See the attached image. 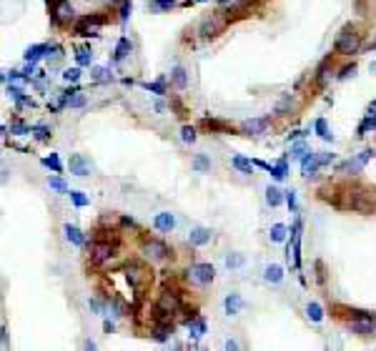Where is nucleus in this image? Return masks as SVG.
I'll use <instances>...</instances> for the list:
<instances>
[{
    "instance_id": "f257e3e1",
    "label": "nucleus",
    "mask_w": 376,
    "mask_h": 351,
    "mask_svg": "<svg viewBox=\"0 0 376 351\" xmlns=\"http://www.w3.org/2000/svg\"><path fill=\"white\" fill-rule=\"evenodd\" d=\"M356 51H359V33H354V28L346 25V28L339 33V38H336V53L351 56V53H356Z\"/></svg>"
},
{
    "instance_id": "f03ea898",
    "label": "nucleus",
    "mask_w": 376,
    "mask_h": 351,
    "mask_svg": "<svg viewBox=\"0 0 376 351\" xmlns=\"http://www.w3.org/2000/svg\"><path fill=\"white\" fill-rule=\"evenodd\" d=\"M213 276H216V269L211 264H196V266L188 269V279L193 283H198V286H208L213 281Z\"/></svg>"
},
{
    "instance_id": "7ed1b4c3",
    "label": "nucleus",
    "mask_w": 376,
    "mask_h": 351,
    "mask_svg": "<svg viewBox=\"0 0 376 351\" xmlns=\"http://www.w3.org/2000/svg\"><path fill=\"white\" fill-rule=\"evenodd\" d=\"M371 156H374V151H371V148H366V151H361L356 158H349L341 168H344L346 173H361V171H364V166L369 163V158H371Z\"/></svg>"
},
{
    "instance_id": "20e7f679",
    "label": "nucleus",
    "mask_w": 376,
    "mask_h": 351,
    "mask_svg": "<svg viewBox=\"0 0 376 351\" xmlns=\"http://www.w3.org/2000/svg\"><path fill=\"white\" fill-rule=\"evenodd\" d=\"M68 168H71L73 176H88V173L93 171V163H90L83 153H73L71 161H68Z\"/></svg>"
},
{
    "instance_id": "39448f33",
    "label": "nucleus",
    "mask_w": 376,
    "mask_h": 351,
    "mask_svg": "<svg viewBox=\"0 0 376 351\" xmlns=\"http://www.w3.org/2000/svg\"><path fill=\"white\" fill-rule=\"evenodd\" d=\"M143 251H146V256L155 259V261L168 259V246L160 243V241H146V243H143Z\"/></svg>"
},
{
    "instance_id": "423d86ee",
    "label": "nucleus",
    "mask_w": 376,
    "mask_h": 351,
    "mask_svg": "<svg viewBox=\"0 0 376 351\" xmlns=\"http://www.w3.org/2000/svg\"><path fill=\"white\" fill-rule=\"evenodd\" d=\"M376 324L371 316H359L356 321H351V331L354 334H359V336H369V334H374Z\"/></svg>"
},
{
    "instance_id": "0eeeda50",
    "label": "nucleus",
    "mask_w": 376,
    "mask_h": 351,
    "mask_svg": "<svg viewBox=\"0 0 376 351\" xmlns=\"http://www.w3.org/2000/svg\"><path fill=\"white\" fill-rule=\"evenodd\" d=\"M153 226H155L158 231H173V228H176V218H173V213H168V211H160V213H155V218H153Z\"/></svg>"
},
{
    "instance_id": "6e6552de",
    "label": "nucleus",
    "mask_w": 376,
    "mask_h": 351,
    "mask_svg": "<svg viewBox=\"0 0 376 351\" xmlns=\"http://www.w3.org/2000/svg\"><path fill=\"white\" fill-rule=\"evenodd\" d=\"M211 236H213L211 228H201V226H198V228H193V231L188 233V243H191V246H206V243L211 241Z\"/></svg>"
},
{
    "instance_id": "1a4fd4ad",
    "label": "nucleus",
    "mask_w": 376,
    "mask_h": 351,
    "mask_svg": "<svg viewBox=\"0 0 376 351\" xmlns=\"http://www.w3.org/2000/svg\"><path fill=\"white\" fill-rule=\"evenodd\" d=\"M241 128H243V133H253V136H258V133H263V131L268 128V118H251V121H246Z\"/></svg>"
},
{
    "instance_id": "9d476101",
    "label": "nucleus",
    "mask_w": 376,
    "mask_h": 351,
    "mask_svg": "<svg viewBox=\"0 0 376 351\" xmlns=\"http://www.w3.org/2000/svg\"><path fill=\"white\" fill-rule=\"evenodd\" d=\"M224 309L228 316H236L241 309H243V298H241V293H228L224 301Z\"/></svg>"
},
{
    "instance_id": "9b49d317",
    "label": "nucleus",
    "mask_w": 376,
    "mask_h": 351,
    "mask_svg": "<svg viewBox=\"0 0 376 351\" xmlns=\"http://www.w3.org/2000/svg\"><path fill=\"white\" fill-rule=\"evenodd\" d=\"M100 23H103L100 18H85L83 23H78L75 33H78V35H95V30H98Z\"/></svg>"
},
{
    "instance_id": "f8f14e48",
    "label": "nucleus",
    "mask_w": 376,
    "mask_h": 351,
    "mask_svg": "<svg viewBox=\"0 0 376 351\" xmlns=\"http://www.w3.org/2000/svg\"><path fill=\"white\" fill-rule=\"evenodd\" d=\"M63 231H66V238H68L71 243H75V246H85V236H83V231H80L78 226L66 223V226H63Z\"/></svg>"
},
{
    "instance_id": "ddd939ff",
    "label": "nucleus",
    "mask_w": 376,
    "mask_h": 351,
    "mask_svg": "<svg viewBox=\"0 0 376 351\" xmlns=\"http://www.w3.org/2000/svg\"><path fill=\"white\" fill-rule=\"evenodd\" d=\"M263 279L268 281V283H281V281H284V269H281L279 264H268V266L263 269Z\"/></svg>"
},
{
    "instance_id": "4468645a",
    "label": "nucleus",
    "mask_w": 376,
    "mask_h": 351,
    "mask_svg": "<svg viewBox=\"0 0 376 351\" xmlns=\"http://www.w3.org/2000/svg\"><path fill=\"white\" fill-rule=\"evenodd\" d=\"M71 18H73L71 3H68V0H61L58 8H56V23H66V20H71Z\"/></svg>"
},
{
    "instance_id": "2eb2a0df",
    "label": "nucleus",
    "mask_w": 376,
    "mask_h": 351,
    "mask_svg": "<svg viewBox=\"0 0 376 351\" xmlns=\"http://www.w3.org/2000/svg\"><path fill=\"white\" fill-rule=\"evenodd\" d=\"M266 204H268L271 209L281 206V204H284V191L276 188V186H268V188H266Z\"/></svg>"
},
{
    "instance_id": "dca6fc26",
    "label": "nucleus",
    "mask_w": 376,
    "mask_h": 351,
    "mask_svg": "<svg viewBox=\"0 0 376 351\" xmlns=\"http://www.w3.org/2000/svg\"><path fill=\"white\" fill-rule=\"evenodd\" d=\"M131 51H133V45H131V40H128V38H121V40H118V45H116V63H121V61H126Z\"/></svg>"
},
{
    "instance_id": "f3484780",
    "label": "nucleus",
    "mask_w": 376,
    "mask_h": 351,
    "mask_svg": "<svg viewBox=\"0 0 376 351\" xmlns=\"http://www.w3.org/2000/svg\"><path fill=\"white\" fill-rule=\"evenodd\" d=\"M188 331H191V336L193 339H201L203 334H206V321L198 316V319H191L188 321Z\"/></svg>"
},
{
    "instance_id": "a211bd4d",
    "label": "nucleus",
    "mask_w": 376,
    "mask_h": 351,
    "mask_svg": "<svg viewBox=\"0 0 376 351\" xmlns=\"http://www.w3.org/2000/svg\"><path fill=\"white\" fill-rule=\"evenodd\" d=\"M306 316L313 321V324H318V321H324V309H321V304H316V301H311L308 306H306Z\"/></svg>"
},
{
    "instance_id": "6ab92c4d",
    "label": "nucleus",
    "mask_w": 376,
    "mask_h": 351,
    "mask_svg": "<svg viewBox=\"0 0 376 351\" xmlns=\"http://www.w3.org/2000/svg\"><path fill=\"white\" fill-rule=\"evenodd\" d=\"M243 264H246V256H243V254H226V269L236 271V269H241Z\"/></svg>"
},
{
    "instance_id": "aec40b11",
    "label": "nucleus",
    "mask_w": 376,
    "mask_h": 351,
    "mask_svg": "<svg viewBox=\"0 0 376 351\" xmlns=\"http://www.w3.org/2000/svg\"><path fill=\"white\" fill-rule=\"evenodd\" d=\"M45 51H50V48H48V45H33V48H28V53H25V61L35 63L38 58H43V56H45Z\"/></svg>"
},
{
    "instance_id": "412c9836",
    "label": "nucleus",
    "mask_w": 376,
    "mask_h": 351,
    "mask_svg": "<svg viewBox=\"0 0 376 351\" xmlns=\"http://www.w3.org/2000/svg\"><path fill=\"white\" fill-rule=\"evenodd\" d=\"M268 173H271L276 181H284V178H286V173H289V163H286V161H279L276 166H271V171H268Z\"/></svg>"
},
{
    "instance_id": "4be33fe9",
    "label": "nucleus",
    "mask_w": 376,
    "mask_h": 351,
    "mask_svg": "<svg viewBox=\"0 0 376 351\" xmlns=\"http://www.w3.org/2000/svg\"><path fill=\"white\" fill-rule=\"evenodd\" d=\"M93 80L108 83V80H113V73H111V68H105V66H98V68H93Z\"/></svg>"
},
{
    "instance_id": "5701e85b",
    "label": "nucleus",
    "mask_w": 376,
    "mask_h": 351,
    "mask_svg": "<svg viewBox=\"0 0 376 351\" xmlns=\"http://www.w3.org/2000/svg\"><path fill=\"white\" fill-rule=\"evenodd\" d=\"M233 166L241 171V173H253V163L243 156H233Z\"/></svg>"
},
{
    "instance_id": "b1692460",
    "label": "nucleus",
    "mask_w": 376,
    "mask_h": 351,
    "mask_svg": "<svg viewBox=\"0 0 376 351\" xmlns=\"http://www.w3.org/2000/svg\"><path fill=\"white\" fill-rule=\"evenodd\" d=\"M268 236H271V241H274V243H281V241L286 238V226H284V223H274Z\"/></svg>"
},
{
    "instance_id": "393cba45",
    "label": "nucleus",
    "mask_w": 376,
    "mask_h": 351,
    "mask_svg": "<svg viewBox=\"0 0 376 351\" xmlns=\"http://www.w3.org/2000/svg\"><path fill=\"white\" fill-rule=\"evenodd\" d=\"M171 75H173V83H176L178 88H186V83H188V78H186V70L181 68V66H176V68L171 70Z\"/></svg>"
},
{
    "instance_id": "a878e982",
    "label": "nucleus",
    "mask_w": 376,
    "mask_h": 351,
    "mask_svg": "<svg viewBox=\"0 0 376 351\" xmlns=\"http://www.w3.org/2000/svg\"><path fill=\"white\" fill-rule=\"evenodd\" d=\"M193 168H196L198 173H208V171H211V161H208L206 156H196V158H193Z\"/></svg>"
},
{
    "instance_id": "bb28decb",
    "label": "nucleus",
    "mask_w": 376,
    "mask_h": 351,
    "mask_svg": "<svg viewBox=\"0 0 376 351\" xmlns=\"http://www.w3.org/2000/svg\"><path fill=\"white\" fill-rule=\"evenodd\" d=\"M369 128H376V108L369 113V116H366V118H364V123L359 126V136H364Z\"/></svg>"
},
{
    "instance_id": "cd10ccee",
    "label": "nucleus",
    "mask_w": 376,
    "mask_h": 351,
    "mask_svg": "<svg viewBox=\"0 0 376 351\" xmlns=\"http://www.w3.org/2000/svg\"><path fill=\"white\" fill-rule=\"evenodd\" d=\"M48 186H50L53 191H58V193H68V183H66L63 178H58V176L48 178Z\"/></svg>"
},
{
    "instance_id": "c85d7f7f",
    "label": "nucleus",
    "mask_w": 376,
    "mask_h": 351,
    "mask_svg": "<svg viewBox=\"0 0 376 351\" xmlns=\"http://www.w3.org/2000/svg\"><path fill=\"white\" fill-rule=\"evenodd\" d=\"M63 103H66V106H71V108H83V106H85V98H83L80 93H73V95H66V98H63Z\"/></svg>"
},
{
    "instance_id": "c756f323",
    "label": "nucleus",
    "mask_w": 376,
    "mask_h": 351,
    "mask_svg": "<svg viewBox=\"0 0 376 351\" xmlns=\"http://www.w3.org/2000/svg\"><path fill=\"white\" fill-rule=\"evenodd\" d=\"M316 133H318L324 140H334V136L329 133V128H326V121H324V118H318V121H316Z\"/></svg>"
},
{
    "instance_id": "7c9ffc66",
    "label": "nucleus",
    "mask_w": 376,
    "mask_h": 351,
    "mask_svg": "<svg viewBox=\"0 0 376 351\" xmlns=\"http://www.w3.org/2000/svg\"><path fill=\"white\" fill-rule=\"evenodd\" d=\"M75 58H78V63H80V66H90V61H93V53H90L88 48H80V51L75 53Z\"/></svg>"
},
{
    "instance_id": "2f4dec72",
    "label": "nucleus",
    "mask_w": 376,
    "mask_h": 351,
    "mask_svg": "<svg viewBox=\"0 0 376 351\" xmlns=\"http://www.w3.org/2000/svg\"><path fill=\"white\" fill-rule=\"evenodd\" d=\"M111 256V248L108 246H95L93 248V261H105Z\"/></svg>"
},
{
    "instance_id": "473e14b6",
    "label": "nucleus",
    "mask_w": 376,
    "mask_h": 351,
    "mask_svg": "<svg viewBox=\"0 0 376 351\" xmlns=\"http://www.w3.org/2000/svg\"><path fill=\"white\" fill-rule=\"evenodd\" d=\"M143 88L150 90V93H158V95H163L166 93V85H163V80H155V83H143Z\"/></svg>"
},
{
    "instance_id": "72a5a7b5",
    "label": "nucleus",
    "mask_w": 376,
    "mask_h": 351,
    "mask_svg": "<svg viewBox=\"0 0 376 351\" xmlns=\"http://www.w3.org/2000/svg\"><path fill=\"white\" fill-rule=\"evenodd\" d=\"M71 201H73L78 209H83V206H88V196H83L80 191H71Z\"/></svg>"
},
{
    "instance_id": "f704fd0d",
    "label": "nucleus",
    "mask_w": 376,
    "mask_h": 351,
    "mask_svg": "<svg viewBox=\"0 0 376 351\" xmlns=\"http://www.w3.org/2000/svg\"><path fill=\"white\" fill-rule=\"evenodd\" d=\"M181 140H183V143H193V140H196V131H193L191 126H183V128H181Z\"/></svg>"
},
{
    "instance_id": "c9c22d12",
    "label": "nucleus",
    "mask_w": 376,
    "mask_h": 351,
    "mask_svg": "<svg viewBox=\"0 0 376 351\" xmlns=\"http://www.w3.org/2000/svg\"><path fill=\"white\" fill-rule=\"evenodd\" d=\"M43 163H45V166H48V168H53V171H56V173H58V171H61V161H58V156H56V153H50V156H48V158H43Z\"/></svg>"
},
{
    "instance_id": "e433bc0d",
    "label": "nucleus",
    "mask_w": 376,
    "mask_h": 351,
    "mask_svg": "<svg viewBox=\"0 0 376 351\" xmlns=\"http://www.w3.org/2000/svg\"><path fill=\"white\" fill-rule=\"evenodd\" d=\"M168 334H171V329H168V326H158V329H155V334H153V339L163 344V341H168Z\"/></svg>"
},
{
    "instance_id": "4c0bfd02",
    "label": "nucleus",
    "mask_w": 376,
    "mask_h": 351,
    "mask_svg": "<svg viewBox=\"0 0 376 351\" xmlns=\"http://www.w3.org/2000/svg\"><path fill=\"white\" fill-rule=\"evenodd\" d=\"M308 153V148H306V143H296L294 148H291V158H303Z\"/></svg>"
},
{
    "instance_id": "58836bf2",
    "label": "nucleus",
    "mask_w": 376,
    "mask_h": 351,
    "mask_svg": "<svg viewBox=\"0 0 376 351\" xmlns=\"http://www.w3.org/2000/svg\"><path fill=\"white\" fill-rule=\"evenodd\" d=\"M160 306H163V309H171V311H176V298H173L171 293H163V298H160Z\"/></svg>"
},
{
    "instance_id": "ea45409f",
    "label": "nucleus",
    "mask_w": 376,
    "mask_h": 351,
    "mask_svg": "<svg viewBox=\"0 0 376 351\" xmlns=\"http://www.w3.org/2000/svg\"><path fill=\"white\" fill-rule=\"evenodd\" d=\"M131 0H123V5H121V23L126 25V20H128V15H131Z\"/></svg>"
},
{
    "instance_id": "a19ab883",
    "label": "nucleus",
    "mask_w": 376,
    "mask_h": 351,
    "mask_svg": "<svg viewBox=\"0 0 376 351\" xmlns=\"http://www.w3.org/2000/svg\"><path fill=\"white\" fill-rule=\"evenodd\" d=\"M173 3H176V0H150L153 10H168V8H171Z\"/></svg>"
},
{
    "instance_id": "79ce46f5",
    "label": "nucleus",
    "mask_w": 376,
    "mask_h": 351,
    "mask_svg": "<svg viewBox=\"0 0 376 351\" xmlns=\"http://www.w3.org/2000/svg\"><path fill=\"white\" fill-rule=\"evenodd\" d=\"M63 78H66V80H78V78H80V68H68L66 70V73H63Z\"/></svg>"
},
{
    "instance_id": "37998d69",
    "label": "nucleus",
    "mask_w": 376,
    "mask_h": 351,
    "mask_svg": "<svg viewBox=\"0 0 376 351\" xmlns=\"http://www.w3.org/2000/svg\"><path fill=\"white\" fill-rule=\"evenodd\" d=\"M286 204L291 206V211H296L299 204H296V193H294V191H286Z\"/></svg>"
},
{
    "instance_id": "c03bdc74",
    "label": "nucleus",
    "mask_w": 376,
    "mask_h": 351,
    "mask_svg": "<svg viewBox=\"0 0 376 351\" xmlns=\"http://www.w3.org/2000/svg\"><path fill=\"white\" fill-rule=\"evenodd\" d=\"M289 103H291V98H289V95H284V98H281V103L276 106V111H279V113H284V111L289 108Z\"/></svg>"
},
{
    "instance_id": "a18cd8bd",
    "label": "nucleus",
    "mask_w": 376,
    "mask_h": 351,
    "mask_svg": "<svg viewBox=\"0 0 376 351\" xmlns=\"http://www.w3.org/2000/svg\"><path fill=\"white\" fill-rule=\"evenodd\" d=\"M35 131H38V138H48V128L45 126H38Z\"/></svg>"
},
{
    "instance_id": "49530a36",
    "label": "nucleus",
    "mask_w": 376,
    "mask_h": 351,
    "mask_svg": "<svg viewBox=\"0 0 376 351\" xmlns=\"http://www.w3.org/2000/svg\"><path fill=\"white\" fill-rule=\"evenodd\" d=\"M90 309H93V311H98V314H103V306H100L95 298H90Z\"/></svg>"
},
{
    "instance_id": "de8ad7c7",
    "label": "nucleus",
    "mask_w": 376,
    "mask_h": 351,
    "mask_svg": "<svg viewBox=\"0 0 376 351\" xmlns=\"http://www.w3.org/2000/svg\"><path fill=\"white\" fill-rule=\"evenodd\" d=\"M224 346H226V349H228V351H231V349H238V341H233V339H228V341H226Z\"/></svg>"
},
{
    "instance_id": "09e8293b",
    "label": "nucleus",
    "mask_w": 376,
    "mask_h": 351,
    "mask_svg": "<svg viewBox=\"0 0 376 351\" xmlns=\"http://www.w3.org/2000/svg\"><path fill=\"white\" fill-rule=\"evenodd\" d=\"M346 75H354V66H351V68H344V70H341V75H339V78H346Z\"/></svg>"
},
{
    "instance_id": "8fccbe9b",
    "label": "nucleus",
    "mask_w": 376,
    "mask_h": 351,
    "mask_svg": "<svg viewBox=\"0 0 376 351\" xmlns=\"http://www.w3.org/2000/svg\"><path fill=\"white\" fill-rule=\"evenodd\" d=\"M193 3H206V0H193Z\"/></svg>"
},
{
    "instance_id": "3c124183",
    "label": "nucleus",
    "mask_w": 376,
    "mask_h": 351,
    "mask_svg": "<svg viewBox=\"0 0 376 351\" xmlns=\"http://www.w3.org/2000/svg\"><path fill=\"white\" fill-rule=\"evenodd\" d=\"M371 70H374V73H376V63H374V66H371Z\"/></svg>"
},
{
    "instance_id": "603ef678",
    "label": "nucleus",
    "mask_w": 376,
    "mask_h": 351,
    "mask_svg": "<svg viewBox=\"0 0 376 351\" xmlns=\"http://www.w3.org/2000/svg\"><path fill=\"white\" fill-rule=\"evenodd\" d=\"M111 3H118V0H111ZM121 3H123V0H121Z\"/></svg>"
}]
</instances>
